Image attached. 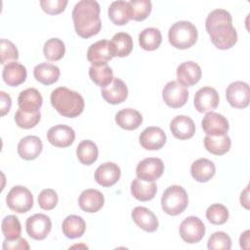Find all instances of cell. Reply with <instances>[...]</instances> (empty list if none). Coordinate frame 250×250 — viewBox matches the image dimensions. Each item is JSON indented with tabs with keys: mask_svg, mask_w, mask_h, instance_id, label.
<instances>
[{
	"mask_svg": "<svg viewBox=\"0 0 250 250\" xmlns=\"http://www.w3.org/2000/svg\"><path fill=\"white\" fill-rule=\"evenodd\" d=\"M0 96H1V114L2 116L6 115L12 106V99L11 97L5 93L4 91L0 92Z\"/></svg>",
	"mask_w": 250,
	"mask_h": 250,
	"instance_id": "obj_47",
	"label": "cell"
},
{
	"mask_svg": "<svg viewBox=\"0 0 250 250\" xmlns=\"http://www.w3.org/2000/svg\"><path fill=\"white\" fill-rule=\"evenodd\" d=\"M141 146L147 150H157L160 149L166 143L165 132L155 126H150L146 128L139 137Z\"/></svg>",
	"mask_w": 250,
	"mask_h": 250,
	"instance_id": "obj_15",
	"label": "cell"
},
{
	"mask_svg": "<svg viewBox=\"0 0 250 250\" xmlns=\"http://www.w3.org/2000/svg\"><path fill=\"white\" fill-rule=\"evenodd\" d=\"M132 219L135 224L147 232H153L158 228V220L154 213L144 206H137L132 211Z\"/></svg>",
	"mask_w": 250,
	"mask_h": 250,
	"instance_id": "obj_20",
	"label": "cell"
},
{
	"mask_svg": "<svg viewBox=\"0 0 250 250\" xmlns=\"http://www.w3.org/2000/svg\"><path fill=\"white\" fill-rule=\"evenodd\" d=\"M205 27L212 43L220 50L230 49L237 42V32L227 10H213L206 18Z\"/></svg>",
	"mask_w": 250,
	"mask_h": 250,
	"instance_id": "obj_1",
	"label": "cell"
},
{
	"mask_svg": "<svg viewBox=\"0 0 250 250\" xmlns=\"http://www.w3.org/2000/svg\"><path fill=\"white\" fill-rule=\"evenodd\" d=\"M68 1L67 0H42L40 5L42 10L49 15H57L64 11Z\"/></svg>",
	"mask_w": 250,
	"mask_h": 250,
	"instance_id": "obj_45",
	"label": "cell"
},
{
	"mask_svg": "<svg viewBox=\"0 0 250 250\" xmlns=\"http://www.w3.org/2000/svg\"><path fill=\"white\" fill-rule=\"evenodd\" d=\"M121 176L119 166L113 162H104L101 164L95 172L96 182L104 188H108L116 184Z\"/></svg>",
	"mask_w": 250,
	"mask_h": 250,
	"instance_id": "obj_18",
	"label": "cell"
},
{
	"mask_svg": "<svg viewBox=\"0 0 250 250\" xmlns=\"http://www.w3.org/2000/svg\"><path fill=\"white\" fill-rule=\"evenodd\" d=\"M60 74V68L50 62L39 63L33 69L34 78L43 85H51L57 82Z\"/></svg>",
	"mask_w": 250,
	"mask_h": 250,
	"instance_id": "obj_31",
	"label": "cell"
},
{
	"mask_svg": "<svg viewBox=\"0 0 250 250\" xmlns=\"http://www.w3.org/2000/svg\"><path fill=\"white\" fill-rule=\"evenodd\" d=\"M1 229L6 239L12 240L21 237V226L18 217L14 215H8L2 220Z\"/></svg>",
	"mask_w": 250,
	"mask_h": 250,
	"instance_id": "obj_38",
	"label": "cell"
},
{
	"mask_svg": "<svg viewBox=\"0 0 250 250\" xmlns=\"http://www.w3.org/2000/svg\"><path fill=\"white\" fill-rule=\"evenodd\" d=\"M99 149L97 145L90 141L84 140L76 147V155L83 165H91L98 159Z\"/></svg>",
	"mask_w": 250,
	"mask_h": 250,
	"instance_id": "obj_35",
	"label": "cell"
},
{
	"mask_svg": "<svg viewBox=\"0 0 250 250\" xmlns=\"http://www.w3.org/2000/svg\"><path fill=\"white\" fill-rule=\"evenodd\" d=\"M104 203V197L103 193L94 188H88L83 190L78 198V205L81 210L87 213L98 212Z\"/></svg>",
	"mask_w": 250,
	"mask_h": 250,
	"instance_id": "obj_19",
	"label": "cell"
},
{
	"mask_svg": "<svg viewBox=\"0 0 250 250\" xmlns=\"http://www.w3.org/2000/svg\"><path fill=\"white\" fill-rule=\"evenodd\" d=\"M89 76L95 84L102 88L110 84L114 78L113 71L106 62L92 64L89 68Z\"/></svg>",
	"mask_w": 250,
	"mask_h": 250,
	"instance_id": "obj_33",
	"label": "cell"
},
{
	"mask_svg": "<svg viewBox=\"0 0 250 250\" xmlns=\"http://www.w3.org/2000/svg\"><path fill=\"white\" fill-rule=\"evenodd\" d=\"M226 97L232 107L245 108L250 101L249 85L243 81L231 82L226 90Z\"/></svg>",
	"mask_w": 250,
	"mask_h": 250,
	"instance_id": "obj_8",
	"label": "cell"
},
{
	"mask_svg": "<svg viewBox=\"0 0 250 250\" xmlns=\"http://www.w3.org/2000/svg\"><path fill=\"white\" fill-rule=\"evenodd\" d=\"M216 173L215 164L207 158H199L192 162L190 174L192 178L199 183H206L211 180Z\"/></svg>",
	"mask_w": 250,
	"mask_h": 250,
	"instance_id": "obj_26",
	"label": "cell"
},
{
	"mask_svg": "<svg viewBox=\"0 0 250 250\" xmlns=\"http://www.w3.org/2000/svg\"><path fill=\"white\" fill-rule=\"evenodd\" d=\"M162 42V35L158 28L147 27L139 34L140 46L146 51L156 50Z\"/></svg>",
	"mask_w": 250,
	"mask_h": 250,
	"instance_id": "obj_36",
	"label": "cell"
},
{
	"mask_svg": "<svg viewBox=\"0 0 250 250\" xmlns=\"http://www.w3.org/2000/svg\"><path fill=\"white\" fill-rule=\"evenodd\" d=\"M206 218L213 225H223L229 219V210L223 204H212L206 210Z\"/></svg>",
	"mask_w": 250,
	"mask_h": 250,
	"instance_id": "obj_40",
	"label": "cell"
},
{
	"mask_svg": "<svg viewBox=\"0 0 250 250\" xmlns=\"http://www.w3.org/2000/svg\"><path fill=\"white\" fill-rule=\"evenodd\" d=\"M231 146V141L229 137L226 135L222 136H208L204 138V146L212 154L223 155L227 153Z\"/></svg>",
	"mask_w": 250,
	"mask_h": 250,
	"instance_id": "obj_34",
	"label": "cell"
},
{
	"mask_svg": "<svg viewBox=\"0 0 250 250\" xmlns=\"http://www.w3.org/2000/svg\"><path fill=\"white\" fill-rule=\"evenodd\" d=\"M59 197L57 192L52 188L43 189L38 195V204L43 210H52L58 204Z\"/></svg>",
	"mask_w": 250,
	"mask_h": 250,
	"instance_id": "obj_44",
	"label": "cell"
},
{
	"mask_svg": "<svg viewBox=\"0 0 250 250\" xmlns=\"http://www.w3.org/2000/svg\"><path fill=\"white\" fill-rule=\"evenodd\" d=\"M179 232L182 239L187 243H197L205 234V226L198 217L189 216L181 223Z\"/></svg>",
	"mask_w": 250,
	"mask_h": 250,
	"instance_id": "obj_7",
	"label": "cell"
},
{
	"mask_svg": "<svg viewBox=\"0 0 250 250\" xmlns=\"http://www.w3.org/2000/svg\"><path fill=\"white\" fill-rule=\"evenodd\" d=\"M102 97L105 102L111 104H118L123 102L128 97V89L124 81L114 77L110 84L102 89Z\"/></svg>",
	"mask_w": 250,
	"mask_h": 250,
	"instance_id": "obj_17",
	"label": "cell"
},
{
	"mask_svg": "<svg viewBox=\"0 0 250 250\" xmlns=\"http://www.w3.org/2000/svg\"><path fill=\"white\" fill-rule=\"evenodd\" d=\"M113 58L109 41L100 40L93 43L87 51V60L92 64L105 63Z\"/></svg>",
	"mask_w": 250,
	"mask_h": 250,
	"instance_id": "obj_24",
	"label": "cell"
},
{
	"mask_svg": "<svg viewBox=\"0 0 250 250\" xmlns=\"http://www.w3.org/2000/svg\"><path fill=\"white\" fill-rule=\"evenodd\" d=\"M27 71L23 64L18 62H12L4 65L2 77L8 86L16 87L23 83L26 79Z\"/></svg>",
	"mask_w": 250,
	"mask_h": 250,
	"instance_id": "obj_25",
	"label": "cell"
},
{
	"mask_svg": "<svg viewBox=\"0 0 250 250\" xmlns=\"http://www.w3.org/2000/svg\"><path fill=\"white\" fill-rule=\"evenodd\" d=\"M41 118L40 111L37 112H25L19 108L15 114L16 124L22 129H31L35 127Z\"/></svg>",
	"mask_w": 250,
	"mask_h": 250,
	"instance_id": "obj_41",
	"label": "cell"
},
{
	"mask_svg": "<svg viewBox=\"0 0 250 250\" xmlns=\"http://www.w3.org/2000/svg\"><path fill=\"white\" fill-rule=\"evenodd\" d=\"M201 75L202 71L200 66L192 61L184 62L177 67L178 83L184 87L195 85L200 80Z\"/></svg>",
	"mask_w": 250,
	"mask_h": 250,
	"instance_id": "obj_16",
	"label": "cell"
},
{
	"mask_svg": "<svg viewBox=\"0 0 250 250\" xmlns=\"http://www.w3.org/2000/svg\"><path fill=\"white\" fill-rule=\"evenodd\" d=\"M50 100L53 107L64 117H77L84 110L85 103L83 97L65 87H59L53 90Z\"/></svg>",
	"mask_w": 250,
	"mask_h": 250,
	"instance_id": "obj_3",
	"label": "cell"
},
{
	"mask_svg": "<svg viewBox=\"0 0 250 250\" xmlns=\"http://www.w3.org/2000/svg\"><path fill=\"white\" fill-rule=\"evenodd\" d=\"M42 148V141L37 136H26L20 141L18 153L24 160H33L39 156Z\"/></svg>",
	"mask_w": 250,
	"mask_h": 250,
	"instance_id": "obj_23",
	"label": "cell"
},
{
	"mask_svg": "<svg viewBox=\"0 0 250 250\" xmlns=\"http://www.w3.org/2000/svg\"><path fill=\"white\" fill-rule=\"evenodd\" d=\"M62 229L65 237L70 239L79 238L86 230V223L80 216L69 215L63 220Z\"/></svg>",
	"mask_w": 250,
	"mask_h": 250,
	"instance_id": "obj_32",
	"label": "cell"
},
{
	"mask_svg": "<svg viewBox=\"0 0 250 250\" xmlns=\"http://www.w3.org/2000/svg\"><path fill=\"white\" fill-rule=\"evenodd\" d=\"M188 204V196L186 189L181 186H171L163 192L161 206L163 211L170 216L183 213Z\"/></svg>",
	"mask_w": 250,
	"mask_h": 250,
	"instance_id": "obj_5",
	"label": "cell"
},
{
	"mask_svg": "<svg viewBox=\"0 0 250 250\" xmlns=\"http://www.w3.org/2000/svg\"><path fill=\"white\" fill-rule=\"evenodd\" d=\"M100 4L95 0H81L72 10V20L76 33L82 38L98 34L102 28Z\"/></svg>",
	"mask_w": 250,
	"mask_h": 250,
	"instance_id": "obj_2",
	"label": "cell"
},
{
	"mask_svg": "<svg viewBox=\"0 0 250 250\" xmlns=\"http://www.w3.org/2000/svg\"><path fill=\"white\" fill-rule=\"evenodd\" d=\"M207 247L209 250H229L231 248V239L226 232L216 231L209 237Z\"/></svg>",
	"mask_w": 250,
	"mask_h": 250,
	"instance_id": "obj_42",
	"label": "cell"
},
{
	"mask_svg": "<svg viewBox=\"0 0 250 250\" xmlns=\"http://www.w3.org/2000/svg\"><path fill=\"white\" fill-rule=\"evenodd\" d=\"M220 98L218 92L209 86L200 88L194 95L193 104L198 112L213 111L219 104Z\"/></svg>",
	"mask_w": 250,
	"mask_h": 250,
	"instance_id": "obj_12",
	"label": "cell"
},
{
	"mask_svg": "<svg viewBox=\"0 0 250 250\" xmlns=\"http://www.w3.org/2000/svg\"><path fill=\"white\" fill-rule=\"evenodd\" d=\"M43 53L48 61L56 62L61 60L65 53L64 43L59 38L48 39L43 47Z\"/></svg>",
	"mask_w": 250,
	"mask_h": 250,
	"instance_id": "obj_37",
	"label": "cell"
},
{
	"mask_svg": "<svg viewBox=\"0 0 250 250\" xmlns=\"http://www.w3.org/2000/svg\"><path fill=\"white\" fill-rule=\"evenodd\" d=\"M43 104V98L35 88H27L21 91L18 98V104L25 112L39 111Z\"/></svg>",
	"mask_w": 250,
	"mask_h": 250,
	"instance_id": "obj_22",
	"label": "cell"
},
{
	"mask_svg": "<svg viewBox=\"0 0 250 250\" xmlns=\"http://www.w3.org/2000/svg\"><path fill=\"white\" fill-rule=\"evenodd\" d=\"M239 242H240V247L243 249H248L249 247V230H245L243 233H241L240 238H239Z\"/></svg>",
	"mask_w": 250,
	"mask_h": 250,
	"instance_id": "obj_48",
	"label": "cell"
},
{
	"mask_svg": "<svg viewBox=\"0 0 250 250\" xmlns=\"http://www.w3.org/2000/svg\"><path fill=\"white\" fill-rule=\"evenodd\" d=\"M8 207L16 213H26L33 206V195L31 191L22 186L11 188L6 196Z\"/></svg>",
	"mask_w": 250,
	"mask_h": 250,
	"instance_id": "obj_6",
	"label": "cell"
},
{
	"mask_svg": "<svg viewBox=\"0 0 250 250\" xmlns=\"http://www.w3.org/2000/svg\"><path fill=\"white\" fill-rule=\"evenodd\" d=\"M164 172V163L160 158L148 157L140 161L136 168V175L138 178L154 182L159 179Z\"/></svg>",
	"mask_w": 250,
	"mask_h": 250,
	"instance_id": "obj_11",
	"label": "cell"
},
{
	"mask_svg": "<svg viewBox=\"0 0 250 250\" xmlns=\"http://www.w3.org/2000/svg\"><path fill=\"white\" fill-rule=\"evenodd\" d=\"M162 99L168 106L178 108L185 105L188 102V91L177 81L172 80L164 86L162 90Z\"/></svg>",
	"mask_w": 250,
	"mask_h": 250,
	"instance_id": "obj_9",
	"label": "cell"
},
{
	"mask_svg": "<svg viewBox=\"0 0 250 250\" xmlns=\"http://www.w3.org/2000/svg\"><path fill=\"white\" fill-rule=\"evenodd\" d=\"M203 131L208 136H222L229 131V125L228 119L217 112L210 111L205 114L201 121Z\"/></svg>",
	"mask_w": 250,
	"mask_h": 250,
	"instance_id": "obj_13",
	"label": "cell"
},
{
	"mask_svg": "<svg viewBox=\"0 0 250 250\" xmlns=\"http://www.w3.org/2000/svg\"><path fill=\"white\" fill-rule=\"evenodd\" d=\"M113 57H127L133 50V39L126 32H118L109 41Z\"/></svg>",
	"mask_w": 250,
	"mask_h": 250,
	"instance_id": "obj_30",
	"label": "cell"
},
{
	"mask_svg": "<svg viewBox=\"0 0 250 250\" xmlns=\"http://www.w3.org/2000/svg\"><path fill=\"white\" fill-rule=\"evenodd\" d=\"M157 191L154 182H148L140 178H135L131 184V193L139 201L151 200Z\"/></svg>",
	"mask_w": 250,
	"mask_h": 250,
	"instance_id": "obj_27",
	"label": "cell"
},
{
	"mask_svg": "<svg viewBox=\"0 0 250 250\" xmlns=\"http://www.w3.org/2000/svg\"><path fill=\"white\" fill-rule=\"evenodd\" d=\"M131 10V20L141 21L146 20L151 12V2L149 0H131L129 1Z\"/></svg>",
	"mask_w": 250,
	"mask_h": 250,
	"instance_id": "obj_39",
	"label": "cell"
},
{
	"mask_svg": "<svg viewBox=\"0 0 250 250\" xmlns=\"http://www.w3.org/2000/svg\"><path fill=\"white\" fill-rule=\"evenodd\" d=\"M3 249L4 250H28L29 249V245L27 243V241L24 238L19 237L17 239H6L3 241Z\"/></svg>",
	"mask_w": 250,
	"mask_h": 250,
	"instance_id": "obj_46",
	"label": "cell"
},
{
	"mask_svg": "<svg viewBox=\"0 0 250 250\" xmlns=\"http://www.w3.org/2000/svg\"><path fill=\"white\" fill-rule=\"evenodd\" d=\"M248 187L245 188V190L243 192H241V196H240V203L241 205H243L246 209H248Z\"/></svg>",
	"mask_w": 250,
	"mask_h": 250,
	"instance_id": "obj_49",
	"label": "cell"
},
{
	"mask_svg": "<svg viewBox=\"0 0 250 250\" xmlns=\"http://www.w3.org/2000/svg\"><path fill=\"white\" fill-rule=\"evenodd\" d=\"M115 122L124 130H136L143 123V116L134 108H123L116 113Z\"/></svg>",
	"mask_w": 250,
	"mask_h": 250,
	"instance_id": "obj_28",
	"label": "cell"
},
{
	"mask_svg": "<svg viewBox=\"0 0 250 250\" xmlns=\"http://www.w3.org/2000/svg\"><path fill=\"white\" fill-rule=\"evenodd\" d=\"M109 20L116 25H124L131 20V10L129 2L113 1L107 10Z\"/></svg>",
	"mask_w": 250,
	"mask_h": 250,
	"instance_id": "obj_29",
	"label": "cell"
},
{
	"mask_svg": "<svg viewBox=\"0 0 250 250\" xmlns=\"http://www.w3.org/2000/svg\"><path fill=\"white\" fill-rule=\"evenodd\" d=\"M197 36L198 32L195 25L188 21H180L173 23L168 31L170 44L180 50L188 49L193 46Z\"/></svg>",
	"mask_w": 250,
	"mask_h": 250,
	"instance_id": "obj_4",
	"label": "cell"
},
{
	"mask_svg": "<svg viewBox=\"0 0 250 250\" xmlns=\"http://www.w3.org/2000/svg\"><path fill=\"white\" fill-rule=\"evenodd\" d=\"M27 234L35 240H43L52 229L51 219L44 214H34L27 218L25 223Z\"/></svg>",
	"mask_w": 250,
	"mask_h": 250,
	"instance_id": "obj_10",
	"label": "cell"
},
{
	"mask_svg": "<svg viewBox=\"0 0 250 250\" xmlns=\"http://www.w3.org/2000/svg\"><path fill=\"white\" fill-rule=\"evenodd\" d=\"M0 62L5 64L6 62H17L19 59V52L13 42L7 39L0 40Z\"/></svg>",
	"mask_w": 250,
	"mask_h": 250,
	"instance_id": "obj_43",
	"label": "cell"
},
{
	"mask_svg": "<svg viewBox=\"0 0 250 250\" xmlns=\"http://www.w3.org/2000/svg\"><path fill=\"white\" fill-rule=\"evenodd\" d=\"M170 130L175 138L179 140H188L193 137L195 133V125L190 117L178 115L171 121Z\"/></svg>",
	"mask_w": 250,
	"mask_h": 250,
	"instance_id": "obj_21",
	"label": "cell"
},
{
	"mask_svg": "<svg viewBox=\"0 0 250 250\" xmlns=\"http://www.w3.org/2000/svg\"><path fill=\"white\" fill-rule=\"evenodd\" d=\"M47 139L51 145L57 147H67L75 140L74 130L63 124L51 127L47 132Z\"/></svg>",
	"mask_w": 250,
	"mask_h": 250,
	"instance_id": "obj_14",
	"label": "cell"
}]
</instances>
